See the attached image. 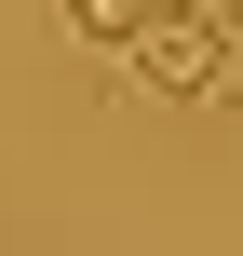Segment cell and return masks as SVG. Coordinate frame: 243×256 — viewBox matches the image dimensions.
Wrapping results in <instances>:
<instances>
[{
    "instance_id": "2",
    "label": "cell",
    "mask_w": 243,
    "mask_h": 256,
    "mask_svg": "<svg viewBox=\"0 0 243 256\" xmlns=\"http://www.w3.org/2000/svg\"><path fill=\"white\" fill-rule=\"evenodd\" d=\"M68 14V40H95V54H135V27L162 14V0H54Z\"/></svg>"
},
{
    "instance_id": "3",
    "label": "cell",
    "mask_w": 243,
    "mask_h": 256,
    "mask_svg": "<svg viewBox=\"0 0 243 256\" xmlns=\"http://www.w3.org/2000/svg\"><path fill=\"white\" fill-rule=\"evenodd\" d=\"M189 14H216V27H230V40H243V0H189Z\"/></svg>"
},
{
    "instance_id": "1",
    "label": "cell",
    "mask_w": 243,
    "mask_h": 256,
    "mask_svg": "<svg viewBox=\"0 0 243 256\" xmlns=\"http://www.w3.org/2000/svg\"><path fill=\"white\" fill-rule=\"evenodd\" d=\"M122 68H135L149 94H189V108H203V94H243L230 27H216V14H189V0H162V14L135 27V54H122Z\"/></svg>"
}]
</instances>
